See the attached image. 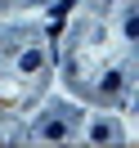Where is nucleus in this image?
Returning <instances> with one entry per match:
<instances>
[{"mask_svg": "<svg viewBox=\"0 0 139 148\" xmlns=\"http://www.w3.org/2000/svg\"><path fill=\"white\" fill-rule=\"evenodd\" d=\"M40 135H45V139H63L67 135V121L63 117H45V121H40Z\"/></svg>", "mask_w": 139, "mask_h": 148, "instance_id": "nucleus-1", "label": "nucleus"}, {"mask_svg": "<svg viewBox=\"0 0 139 148\" xmlns=\"http://www.w3.org/2000/svg\"><path fill=\"white\" fill-rule=\"evenodd\" d=\"M117 90H121V72H108L103 85H99V94H103V99H117Z\"/></svg>", "mask_w": 139, "mask_h": 148, "instance_id": "nucleus-2", "label": "nucleus"}, {"mask_svg": "<svg viewBox=\"0 0 139 148\" xmlns=\"http://www.w3.org/2000/svg\"><path fill=\"white\" fill-rule=\"evenodd\" d=\"M112 130H117V126H112V121H99V126L90 130V139H99V144H103V139H112Z\"/></svg>", "mask_w": 139, "mask_h": 148, "instance_id": "nucleus-3", "label": "nucleus"}, {"mask_svg": "<svg viewBox=\"0 0 139 148\" xmlns=\"http://www.w3.org/2000/svg\"><path fill=\"white\" fill-rule=\"evenodd\" d=\"M23 67H27V72H31V67H40V54H36V49H27V54H23Z\"/></svg>", "mask_w": 139, "mask_h": 148, "instance_id": "nucleus-4", "label": "nucleus"}]
</instances>
